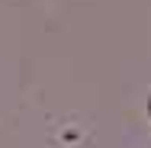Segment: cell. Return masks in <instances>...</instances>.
Listing matches in <instances>:
<instances>
[]
</instances>
